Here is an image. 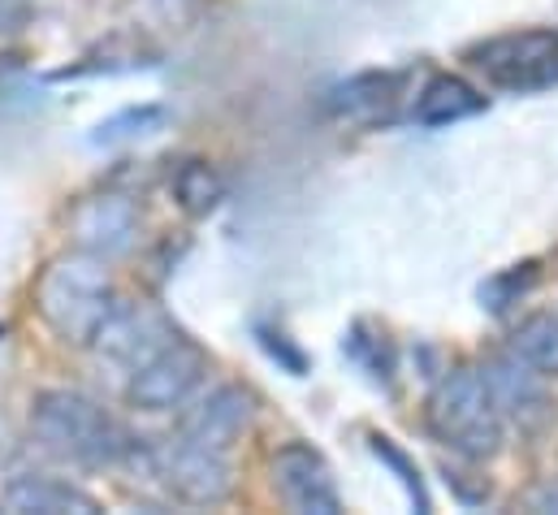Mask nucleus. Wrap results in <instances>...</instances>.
<instances>
[{
    "label": "nucleus",
    "mask_w": 558,
    "mask_h": 515,
    "mask_svg": "<svg viewBox=\"0 0 558 515\" xmlns=\"http://www.w3.org/2000/svg\"><path fill=\"white\" fill-rule=\"evenodd\" d=\"M424 420H428V429L441 446H450L454 455H463L472 464L494 459L507 442V420H502V411L494 403V390H489L481 369L446 373L428 394Z\"/></svg>",
    "instance_id": "obj_3"
},
{
    "label": "nucleus",
    "mask_w": 558,
    "mask_h": 515,
    "mask_svg": "<svg viewBox=\"0 0 558 515\" xmlns=\"http://www.w3.org/2000/svg\"><path fill=\"white\" fill-rule=\"evenodd\" d=\"M4 507L9 512H26V515H92L100 512L96 494H87L83 486L74 481H61V477H13L4 486Z\"/></svg>",
    "instance_id": "obj_13"
},
{
    "label": "nucleus",
    "mask_w": 558,
    "mask_h": 515,
    "mask_svg": "<svg viewBox=\"0 0 558 515\" xmlns=\"http://www.w3.org/2000/svg\"><path fill=\"white\" fill-rule=\"evenodd\" d=\"M165 122V109L160 105H143V109H126V113H113L109 122H100L92 143H122V139H135V134H151V130Z\"/></svg>",
    "instance_id": "obj_17"
},
{
    "label": "nucleus",
    "mask_w": 558,
    "mask_h": 515,
    "mask_svg": "<svg viewBox=\"0 0 558 515\" xmlns=\"http://www.w3.org/2000/svg\"><path fill=\"white\" fill-rule=\"evenodd\" d=\"M173 338H178V330H173V321L160 308H151V303H118L113 316L100 325L92 347L105 360H113L126 373H135L156 351H165Z\"/></svg>",
    "instance_id": "obj_8"
},
{
    "label": "nucleus",
    "mask_w": 558,
    "mask_h": 515,
    "mask_svg": "<svg viewBox=\"0 0 558 515\" xmlns=\"http://www.w3.org/2000/svg\"><path fill=\"white\" fill-rule=\"evenodd\" d=\"M468 65L494 87L511 96H533L558 87V31L555 26H529V31H507L472 44Z\"/></svg>",
    "instance_id": "obj_4"
},
{
    "label": "nucleus",
    "mask_w": 558,
    "mask_h": 515,
    "mask_svg": "<svg viewBox=\"0 0 558 515\" xmlns=\"http://www.w3.org/2000/svg\"><path fill=\"white\" fill-rule=\"evenodd\" d=\"M31 438L61 464L74 468H109L122 464L135 438L113 420L105 403L83 390H44L31 403Z\"/></svg>",
    "instance_id": "obj_1"
},
{
    "label": "nucleus",
    "mask_w": 558,
    "mask_h": 515,
    "mask_svg": "<svg viewBox=\"0 0 558 515\" xmlns=\"http://www.w3.org/2000/svg\"><path fill=\"white\" fill-rule=\"evenodd\" d=\"M274 490L278 499L290 507V512H303V515H338L342 512V494L333 486V472L325 464L320 451H312L307 442H286L274 464Z\"/></svg>",
    "instance_id": "obj_7"
},
{
    "label": "nucleus",
    "mask_w": 558,
    "mask_h": 515,
    "mask_svg": "<svg viewBox=\"0 0 558 515\" xmlns=\"http://www.w3.org/2000/svg\"><path fill=\"white\" fill-rule=\"evenodd\" d=\"M485 382L494 390V403H498V411H502V420H515L524 433H537L546 420H550V394H546V378H537L533 369H524L511 351L507 356H498V360H489L485 369Z\"/></svg>",
    "instance_id": "obj_11"
},
{
    "label": "nucleus",
    "mask_w": 558,
    "mask_h": 515,
    "mask_svg": "<svg viewBox=\"0 0 558 515\" xmlns=\"http://www.w3.org/2000/svg\"><path fill=\"white\" fill-rule=\"evenodd\" d=\"M507 351H511L524 369H533L537 378H546V382L558 378V316L555 312H537V316L520 321V325L511 330Z\"/></svg>",
    "instance_id": "obj_15"
},
{
    "label": "nucleus",
    "mask_w": 558,
    "mask_h": 515,
    "mask_svg": "<svg viewBox=\"0 0 558 515\" xmlns=\"http://www.w3.org/2000/svg\"><path fill=\"white\" fill-rule=\"evenodd\" d=\"M208 373V356L191 343V338H173L165 351H156L147 364H140L126 382V398L140 411H178L182 403H191V394L199 390Z\"/></svg>",
    "instance_id": "obj_6"
},
{
    "label": "nucleus",
    "mask_w": 558,
    "mask_h": 515,
    "mask_svg": "<svg viewBox=\"0 0 558 515\" xmlns=\"http://www.w3.org/2000/svg\"><path fill=\"white\" fill-rule=\"evenodd\" d=\"M147 472L186 507H217L234 490V472L226 464V451L195 446L186 438H169L151 451H143Z\"/></svg>",
    "instance_id": "obj_5"
},
{
    "label": "nucleus",
    "mask_w": 558,
    "mask_h": 515,
    "mask_svg": "<svg viewBox=\"0 0 558 515\" xmlns=\"http://www.w3.org/2000/svg\"><path fill=\"white\" fill-rule=\"evenodd\" d=\"M399 96H403V74L364 70L325 92V113L338 122H386L395 113Z\"/></svg>",
    "instance_id": "obj_12"
},
{
    "label": "nucleus",
    "mask_w": 558,
    "mask_h": 515,
    "mask_svg": "<svg viewBox=\"0 0 558 515\" xmlns=\"http://www.w3.org/2000/svg\"><path fill=\"white\" fill-rule=\"evenodd\" d=\"M252 403H256L252 390H243V386L208 390L195 407L182 411L178 438H186V442H195V446H208V451H230V446L247 433V424H252V411H256Z\"/></svg>",
    "instance_id": "obj_10"
},
{
    "label": "nucleus",
    "mask_w": 558,
    "mask_h": 515,
    "mask_svg": "<svg viewBox=\"0 0 558 515\" xmlns=\"http://www.w3.org/2000/svg\"><path fill=\"white\" fill-rule=\"evenodd\" d=\"M373 451L386 459V464H395L399 472H403V486L412 490V499H416V507L420 512H428V499H424V486H420V477H416V468L408 464V455L403 451H395V442L390 438H373Z\"/></svg>",
    "instance_id": "obj_19"
},
{
    "label": "nucleus",
    "mask_w": 558,
    "mask_h": 515,
    "mask_svg": "<svg viewBox=\"0 0 558 515\" xmlns=\"http://www.w3.org/2000/svg\"><path fill=\"white\" fill-rule=\"evenodd\" d=\"M533 282H537V264H520V268H511V273L494 277L489 286H481V299H485L494 312H502V308H511V303H515V295H524Z\"/></svg>",
    "instance_id": "obj_18"
},
{
    "label": "nucleus",
    "mask_w": 558,
    "mask_h": 515,
    "mask_svg": "<svg viewBox=\"0 0 558 515\" xmlns=\"http://www.w3.org/2000/svg\"><path fill=\"white\" fill-rule=\"evenodd\" d=\"M17 17H22V4L17 0H0V31H9Z\"/></svg>",
    "instance_id": "obj_20"
},
{
    "label": "nucleus",
    "mask_w": 558,
    "mask_h": 515,
    "mask_svg": "<svg viewBox=\"0 0 558 515\" xmlns=\"http://www.w3.org/2000/svg\"><path fill=\"white\" fill-rule=\"evenodd\" d=\"M70 239L78 252H92L100 260L126 256L140 239V204L118 191L92 195L70 213Z\"/></svg>",
    "instance_id": "obj_9"
},
{
    "label": "nucleus",
    "mask_w": 558,
    "mask_h": 515,
    "mask_svg": "<svg viewBox=\"0 0 558 515\" xmlns=\"http://www.w3.org/2000/svg\"><path fill=\"white\" fill-rule=\"evenodd\" d=\"M173 200H178L182 213L208 217V213L226 200V182H221V173H217L208 160H186V165L173 173Z\"/></svg>",
    "instance_id": "obj_16"
},
{
    "label": "nucleus",
    "mask_w": 558,
    "mask_h": 515,
    "mask_svg": "<svg viewBox=\"0 0 558 515\" xmlns=\"http://www.w3.org/2000/svg\"><path fill=\"white\" fill-rule=\"evenodd\" d=\"M118 286L109 273V260L92 256V252H65L57 256L35 282V312L39 321L74 347H92L100 325L113 316L118 308Z\"/></svg>",
    "instance_id": "obj_2"
},
{
    "label": "nucleus",
    "mask_w": 558,
    "mask_h": 515,
    "mask_svg": "<svg viewBox=\"0 0 558 515\" xmlns=\"http://www.w3.org/2000/svg\"><path fill=\"white\" fill-rule=\"evenodd\" d=\"M485 113V96L459 79V74H433L412 100V122L416 127H454Z\"/></svg>",
    "instance_id": "obj_14"
},
{
    "label": "nucleus",
    "mask_w": 558,
    "mask_h": 515,
    "mask_svg": "<svg viewBox=\"0 0 558 515\" xmlns=\"http://www.w3.org/2000/svg\"><path fill=\"white\" fill-rule=\"evenodd\" d=\"M550 503H555V507H558V494H550Z\"/></svg>",
    "instance_id": "obj_21"
}]
</instances>
